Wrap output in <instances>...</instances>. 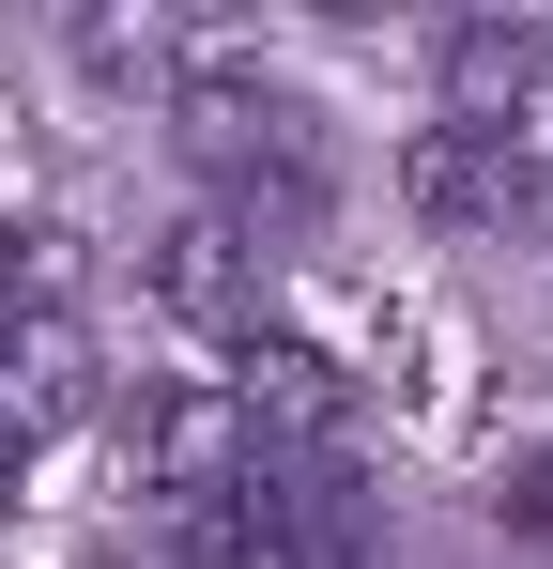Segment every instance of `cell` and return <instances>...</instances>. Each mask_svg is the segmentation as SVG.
Masks as SVG:
<instances>
[{
  "label": "cell",
  "instance_id": "1",
  "mask_svg": "<svg viewBox=\"0 0 553 569\" xmlns=\"http://www.w3.org/2000/svg\"><path fill=\"white\" fill-rule=\"evenodd\" d=\"M170 555L184 569H339V523L247 447V462H215V477L170 492Z\"/></svg>",
  "mask_w": 553,
  "mask_h": 569
},
{
  "label": "cell",
  "instance_id": "2",
  "mask_svg": "<svg viewBox=\"0 0 553 569\" xmlns=\"http://www.w3.org/2000/svg\"><path fill=\"white\" fill-rule=\"evenodd\" d=\"M446 78H461V139H553V16H476L446 47Z\"/></svg>",
  "mask_w": 553,
  "mask_h": 569
}]
</instances>
